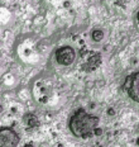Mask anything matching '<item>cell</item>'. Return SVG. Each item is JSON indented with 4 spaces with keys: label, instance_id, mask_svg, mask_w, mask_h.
<instances>
[{
    "label": "cell",
    "instance_id": "obj_1",
    "mask_svg": "<svg viewBox=\"0 0 139 147\" xmlns=\"http://www.w3.org/2000/svg\"><path fill=\"white\" fill-rule=\"evenodd\" d=\"M99 122H100L99 117L86 113L85 109H78L70 119L68 128L75 137L85 138V137L92 134L94 129L98 127Z\"/></svg>",
    "mask_w": 139,
    "mask_h": 147
},
{
    "label": "cell",
    "instance_id": "obj_2",
    "mask_svg": "<svg viewBox=\"0 0 139 147\" xmlns=\"http://www.w3.org/2000/svg\"><path fill=\"white\" fill-rule=\"evenodd\" d=\"M20 142V136L11 127L0 128V147H17Z\"/></svg>",
    "mask_w": 139,
    "mask_h": 147
},
{
    "label": "cell",
    "instance_id": "obj_3",
    "mask_svg": "<svg viewBox=\"0 0 139 147\" xmlns=\"http://www.w3.org/2000/svg\"><path fill=\"white\" fill-rule=\"evenodd\" d=\"M76 60V51L71 46H62L56 51V61L62 66H70Z\"/></svg>",
    "mask_w": 139,
    "mask_h": 147
},
{
    "label": "cell",
    "instance_id": "obj_4",
    "mask_svg": "<svg viewBox=\"0 0 139 147\" xmlns=\"http://www.w3.org/2000/svg\"><path fill=\"white\" fill-rule=\"evenodd\" d=\"M123 88L128 91L130 99L139 103V71L133 74V75H129L125 79Z\"/></svg>",
    "mask_w": 139,
    "mask_h": 147
},
{
    "label": "cell",
    "instance_id": "obj_5",
    "mask_svg": "<svg viewBox=\"0 0 139 147\" xmlns=\"http://www.w3.org/2000/svg\"><path fill=\"white\" fill-rule=\"evenodd\" d=\"M91 38L95 42H100L104 38V30L102 29H94L91 32Z\"/></svg>",
    "mask_w": 139,
    "mask_h": 147
},
{
    "label": "cell",
    "instance_id": "obj_6",
    "mask_svg": "<svg viewBox=\"0 0 139 147\" xmlns=\"http://www.w3.org/2000/svg\"><path fill=\"white\" fill-rule=\"evenodd\" d=\"M92 133L95 134V136H101V134H102V129H101V128H99V127H96L95 129H94Z\"/></svg>",
    "mask_w": 139,
    "mask_h": 147
},
{
    "label": "cell",
    "instance_id": "obj_7",
    "mask_svg": "<svg viewBox=\"0 0 139 147\" xmlns=\"http://www.w3.org/2000/svg\"><path fill=\"white\" fill-rule=\"evenodd\" d=\"M106 113H108V115L113 117V115H115V109H114V108H109V109L106 110Z\"/></svg>",
    "mask_w": 139,
    "mask_h": 147
},
{
    "label": "cell",
    "instance_id": "obj_8",
    "mask_svg": "<svg viewBox=\"0 0 139 147\" xmlns=\"http://www.w3.org/2000/svg\"><path fill=\"white\" fill-rule=\"evenodd\" d=\"M24 147H34V145H33V143H27Z\"/></svg>",
    "mask_w": 139,
    "mask_h": 147
},
{
    "label": "cell",
    "instance_id": "obj_9",
    "mask_svg": "<svg viewBox=\"0 0 139 147\" xmlns=\"http://www.w3.org/2000/svg\"><path fill=\"white\" fill-rule=\"evenodd\" d=\"M137 19H138V24H139V11H138V14H137Z\"/></svg>",
    "mask_w": 139,
    "mask_h": 147
},
{
    "label": "cell",
    "instance_id": "obj_10",
    "mask_svg": "<svg viewBox=\"0 0 139 147\" xmlns=\"http://www.w3.org/2000/svg\"><path fill=\"white\" fill-rule=\"evenodd\" d=\"M137 145L139 146V137H138V138H137Z\"/></svg>",
    "mask_w": 139,
    "mask_h": 147
},
{
    "label": "cell",
    "instance_id": "obj_11",
    "mask_svg": "<svg viewBox=\"0 0 139 147\" xmlns=\"http://www.w3.org/2000/svg\"><path fill=\"white\" fill-rule=\"evenodd\" d=\"M1 110H3V108H1V104H0V113H1Z\"/></svg>",
    "mask_w": 139,
    "mask_h": 147
},
{
    "label": "cell",
    "instance_id": "obj_12",
    "mask_svg": "<svg viewBox=\"0 0 139 147\" xmlns=\"http://www.w3.org/2000/svg\"><path fill=\"white\" fill-rule=\"evenodd\" d=\"M58 147H63V145H61V143H59V145H58Z\"/></svg>",
    "mask_w": 139,
    "mask_h": 147
}]
</instances>
